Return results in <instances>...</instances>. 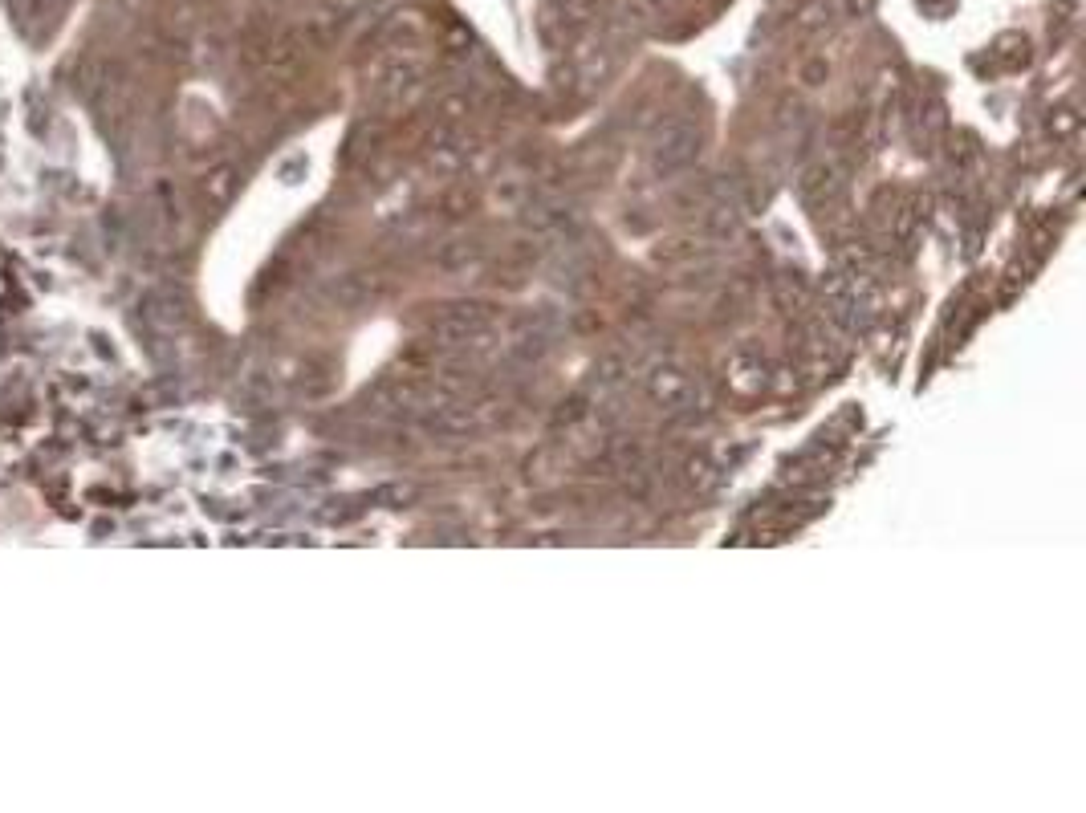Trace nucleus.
Segmentation results:
<instances>
[{
    "mask_svg": "<svg viewBox=\"0 0 1086 813\" xmlns=\"http://www.w3.org/2000/svg\"><path fill=\"white\" fill-rule=\"evenodd\" d=\"M700 155V131H696V122L676 114L668 122H659V131L651 139V171L659 179H672L680 171H688Z\"/></svg>",
    "mask_w": 1086,
    "mask_h": 813,
    "instance_id": "f257e3e1",
    "label": "nucleus"
},
{
    "mask_svg": "<svg viewBox=\"0 0 1086 813\" xmlns=\"http://www.w3.org/2000/svg\"><path fill=\"white\" fill-rule=\"evenodd\" d=\"M497 326V309L489 301H452L428 326V338L436 346H468L476 338H485Z\"/></svg>",
    "mask_w": 1086,
    "mask_h": 813,
    "instance_id": "f03ea898",
    "label": "nucleus"
},
{
    "mask_svg": "<svg viewBox=\"0 0 1086 813\" xmlns=\"http://www.w3.org/2000/svg\"><path fill=\"white\" fill-rule=\"evenodd\" d=\"M647 399L663 411H688L696 403V383L684 366H672V362H659L651 374H647Z\"/></svg>",
    "mask_w": 1086,
    "mask_h": 813,
    "instance_id": "7ed1b4c3",
    "label": "nucleus"
},
{
    "mask_svg": "<svg viewBox=\"0 0 1086 813\" xmlns=\"http://www.w3.org/2000/svg\"><path fill=\"white\" fill-rule=\"evenodd\" d=\"M842 187H847V167H842L838 159H818L802 171L798 179V196L806 208H830L838 196H842Z\"/></svg>",
    "mask_w": 1086,
    "mask_h": 813,
    "instance_id": "20e7f679",
    "label": "nucleus"
},
{
    "mask_svg": "<svg viewBox=\"0 0 1086 813\" xmlns=\"http://www.w3.org/2000/svg\"><path fill=\"white\" fill-rule=\"evenodd\" d=\"M729 387L737 395H761L769 387V362L761 358V350H737L729 358Z\"/></svg>",
    "mask_w": 1086,
    "mask_h": 813,
    "instance_id": "39448f33",
    "label": "nucleus"
},
{
    "mask_svg": "<svg viewBox=\"0 0 1086 813\" xmlns=\"http://www.w3.org/2000/svg\"><path fill=\"white\" fill-rule=\"evenodd\" d=\"M704 240L696 236V232H676V236H663L655 248H651V257L659 261V265H688V261H696V257H704Z\"/></svg>",
    "mask_w": 1086,
    "mask_h": 813,
    "instance_id": "423d86ee",
    "label": "nucleus"
},
{
    "mask_svg": "<svg viewBox=\"0 0 1086 813\" xmlns=\"http://www.w3.org/2000/svg\"><path fill=\"white\" fill-rule=\"evenodd\" d=\"M521 224H525V232H533V236H550V232H562V228L570 224V208L558 204V200H537V204L525 208Z\"/></svg>",
    "mask_w": 1086,
    "mask_h": 813,
    "instance_id": "0eeeda50",
    "label": "nucleus"
},
{
    "mask_svg": "<svg viewBox=\"0 0 1086 813\" xmlns=\"http://www.w3.org/2000/svg\"><path fill=\"white\" fill-rule=\"evenodd\" d=\"M480 257H485V244L480 240H468V236H456V240H444L436 248V269L444 273H464L468 265H476Z\"/></svg>",
    "mask_w": 1086,
    "mask_h": 813,
    "instance_id": "6e6552de",
    "label": "nucleus"
},
{
    "mask_svg": "<svg viewBox=\"0 0 1086 813\" xmlns=\"http://www.w3.org/2000/svg\"><path fill=\"white\" fill-rule=\"evenodd\" d=\"M720 480H724V472H720V464H716L708 452H692V456L684 460V484H688V488L712 492Z\"/></svg>",
    "mask_w": 1086,
    "mask_h": 813,
    "instance_id": "1a4fd4ad",
    "label": "nucleus"
},
{
    "mask_svg": "<svg viewBox=\"0 0 1086 813\" xmlns=\"http://www.w3.org/2000/svg\"><path fill=\"white\" fill-rule=\"evenodd\" d=\"M830 25H834V5H830V0H806V5L798 9V17H794V29L802 37H822Z\"/></svg>",
    "mask_w": 1086,
    "mask_h": 813,
    "instance_id": "9d476101",
    "label": "nucleus"
},
{
    "mask_svg": "<svg viewBox=\"0 0 1086 813\" xmlns=\"http://www.w3.org/2000/svg\"><path fill=\"white\" fill-rule=\"evenodd\" d=\"M476 204H480V192L472 183H452L448 192L440 196V212L448 216V220H464V216H472L476 212Z\"/></svg>",
    "mask_w": 1086,
    "mask_h": 813,
    "instance_id": "9b49d317",
    "label": "nucleus"
},
{
    "mask_svg": "<svg viewBox=\"0 0 1086 813\" xmlns=\"http://www.w3.org/2000/svg\"><path fill=\"white\" fill-rule=\"evenodd\" d=\"M924 216H928V200L924 196H912L908 204H903L899 212H895V224H891V236L899 240V244H908L916 232H920V224H924Z\"/></svg>",
    "mask_w": 1086,
    "mask_h": 813,
    "instance_id": "f8f14e48",
    "label": "nucleus"
},
{
    "mask_svg": "<svg viewBox=\"0 0 1086 813\" xmlns=\"http://www.w3.org/2000/svg\"><path fill=\"white\" fill-rule=\"evenodd\" d=\"M623 379H627V362H623L619 354H602V358L594 362V370H590V383H594L598 395L623 387Z\"/></svg>",
    "mask_w": 1086,
    "mask_h": 813,
    "instance_id": "ddd939ff",
    "label": "nucleus"
},
{
    "mask_svg": "<svg viewBox=\"0 0 1086 813\" xmlns=\"http://www.w3.org/2000/svg\"><path fill=\"white\" fill-rule=\"evenodd\" d=\"M993 57L1001 61V70H1021V66H1030V41H1025L1021 33H1005L997 41Z\"/></svg>",
    "mask_w": 1086,
    "mask_h": 813,
    "instance_id": "4468645a",
    "label": "nucleus"
},
{
    "mask_svg": "<svg viewBox=\"0 0 1086 813\" xmlns=\"http://www.w3.org/2000/svg\"><path fill=\"white\" fill-rule=\"evenodd\" d=\"M741 216H745L741 204H729V200H724V204H716V208L708 212L704 228H708L712 236H720V240H724V236H737V232H741Z\"/></svg>",
    "mask_w": 1086,
    "mask_h": 813,
    "instance_id": "2eb2a0df",
    "label": "nucleus"
},
{
    "mask_svg": "<svg viewBox=\"0 0 1086 813\" xmlns=\"http://www.w3.org/2000/svg\"><path fill=\"white\" fill-rule=\"evenodd\" d=\"M773 301L786 309V314H802L806 301H810V293H806V285L794 281V277H777V281H773Z\"/></svg>",
    "mask_w": 1086,
    "mask_h": 813,
    "instance_id": "dca6fc26",
    "label": "nucleus"
},
{
    "mask_svg": "<svg viewBox=\"0 0 1086 813\" xmlns=\"http://www.w3.org/2000/svg\"><path fill=\"white\" fill-rule=\"evenodd\" d=\"M582 419H590V395H570V399H562L558 403V411H554V431H570V427H578Z\"/></svg>",
    "mask_w": 1086,
    "mask_h": 813,
    "instance_id": "f3484780",
    "label": "nucleus"
},
{
    "mask_svg": "<svg viewBox=\"0 0 1086 813\" xmlns=\"http://www.w3.org/2000/svg\"><path fill=\"white\" fill-rule=\"evenodd\" d=\"M436 114L448 122V127H456V122H464L472 114V94L468 90H444L440 102H436Z\"/></svg>",
    "mask_w": 1086,
    "mask_h": 813,
    "instance_id": "a211bd4d",
    "label": "nucleus"
},
{
    "mask_svg": "<svg viewBox=\"0 0 1086 813\" xmlns=\"http://www.w3.org/2000/svg\"><path fill=\"white\" fill-rule=\"evenodd\" d=\"M546 350H550V334L546 330H525L513 342V358H521V362H541V358H546Z\"/></svg>",
    "mask_w": 1086,
    "mask_h": 813,
    "instance_id": "6ab92c4d",
    "label": "nucleus"
},
{
    "mask_svg": "<svg viewBox=\"0 0 1086 813\" xmlns=\"http://www.w3.org/2000/svg\"><path fill=\"white\" fill-rule=\"evenodd\" d=\"M1082 131V114L1074 110V106H1058L1054 114H1050V135L1058 139V143H1066V139H1074Z\"/></svg>",
    "mask_w": 1086,
    "mask_h": 813,
    "instance_id": "aec40b11",
    "label": "nucleus"
},
{
    "mask_svg": "<svg viewBox=\"0 0 1086 813\" xmlns=\"http://www.w3.org/2000/svg\"><path fill=\"white\" fill-rule=\"evenodd\" d=\"M415 496V488L411 484H383L379 492H375V505H387V509H399V505H407V500Z\"/></svg>",
    "mask_w": 1086,
    "mask_h": 813,
    "instance_id": "412c9836",
    "label": "nucleus"
},
{
    "mask_svg": "<svg viewBox=\"0 0 1086 813\" xmlns=\"http://www.w3.org/2000/svg\"><path fill=\"white\" fill-rule=\"evenodd\" d=\"M232 187H236V175L224 167V171H216L212 179H208V192H212V200H228L232 196Z\"/></svg>",
    "mask_w": 1086,
    "mask_h": 813,
    "instance_id": "4be33fe9",
    "label": "nucleus"
},
{
    "mask_svg": "<svg viewBox=\"0 0 1086 813\" xmlns=\"http://www.w3.org/2000/svg\"><path fill=\"white\" fill-rule=\"evenodd\" d=\"M830 78V66H826V57H810L806 66H802V82L806 86H822Z\"/></svg>",
    "mask_w": 1086,
    "mask_h": 813,
    "instance_id": "5701e85b",
    "label": "nucleus"
},
{
    "mask_svg": "<svg viewBox=\"0 0 1086 813\" xmlns=\"http://www.w3.org/2000/svg\"><path fill=\"white\" fill-rule=\"evenodd\" d=\"M924 122H928V131H932V135H940V131L948 127V118H944V106H940V102H932V106H928V114H924Z\"/></svg>",
    "mask_w": 1086,
    "mask_h": 813,
    "instance_id": "b1692460",
    "label": "nucleus"
},
{
    "mask_svg": "<svg viewBox=\"0 0 1086 813\" xmlns=\"http://www.w3.org/2000/svg\"><path fill=\"white\" fill-rule=\"evenodd\" d=\"M1054 13L1062 17V21H1074V13H1078V0H1054Z\"/></svg>",
    "mask_w": 1086,
    "mask_h": 813,
    "instance_id": "393cba45",
    "label": "nucleus"
},
{
    "mask_svg": "<svg viewBox=\"0 0 1086 813\" xmlns=\"http://www.w3.org/2000/svg\"><path fill=\"white\" fill-rule=\"evenodd\" d=\"M871 9H875V0H847V13L851 17H867Z\"/></svg>",
    "mask_w": 1086,
    "mask_h": 813,
    "instance_id": "a878e982",
    "label": "nucleus"
}]
</instances>
